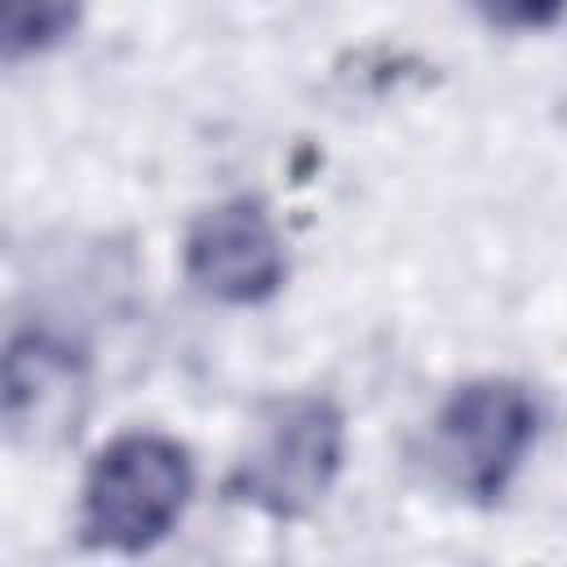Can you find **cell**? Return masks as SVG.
<instances>
[{
	"instance_id": "cell-5",
	"label": "cell",
	"mask_w": 567,
	"mask_h": 567,
	"mask_svg": "<svg viewBox=\"0 0 567 567\" xmlns=\"http://www.w3.org/2000/svg\"><path fill=\"white\" fill-rule=\"evenodd\" d=\"M89 359L49 328H22L4 350V430L13 443L44 447L80 421Z\"/></svg>"
},
{
	"instance_id": "cell-2",
	"label": "cell",
	"mask_w": 567,
	"mask_h": 567,
	"mask_svg": "<svg viewBox=\"0 0 567 567\" xmlns=\"http://www.w3.org/2000/svg\"><path fill=\"white\" fill-rule=\"evenodd\" d=\"M346 461V416L328 394H288L266 408L248 456L230 470L226 496L266 514L301 518L337 483Z\"/></svg>"
},
{
	"instance_id": "cell-3",
	"label": "cell",
	"mask_w": 567,
	"mask_h": 567,
	"mask_svg": "<svg viewBox=\"0 0 567 567\" xmlns=\"http://www.w3.org/2000/svg\"><path fill=\"white\" fill-rule=\"evenodd\" d=\"M536 425L540 412L523 381L474 377L456 385L434 412L430 461L456 496L492 505L523 470L536 443Z\"/></svg>"
},
{
	"instance_id": "cell-1",
	"label": "cell",
	"mask_w": 567,
	"mask_h": 567,
	"mask_svg": "<svg viewBox=\"0 0 567 567\" xmlns=\"http://www.w3.org/2000/svg\"><path fill=\"white\" fill-rule=\"evenodd\" d=\"M195 496V461L186 443L159 430L115 434L80 487V540L115 554L155 549Z\"/></svg>"
},
{
	"instance_id": "cell-4",
	"label": "cell",
	"mask_w": 567,
	"mask_h": 567,
	"mask_svg": "<svg viewBox=\"0 0 567 567\" xmlns=\"http://www.w3.org/2000/svg\"><path fill=\"white\" fill-rule=\"evenodd\" d=\"M186 279L221 306H261L288 279V248L257 195L208 204L182 244Z\"/></svg>"
},
{
	"instance_id": "cell-7",
	"label": "cell",
	"mask_w": 567,
	"mask_h": 567,
	"mask_svg": "<svg viewBox=\"0 0 567 567\" xmlns=\"http://www.w3.org/2000/svg\"><path fill=\"white\" fill-rule=\"evenodd\" d=\"M496 31H545L567 13V0H470Z\"/></svg>"
},
{
	"instance_id": "cell-6",
	"label": "cell",
	"mask_w": 567,
	"mask_h": 567,
	"mask_svg": "<svg viewBox=\"0 0 567 567\" xmlns=\"http://www.w3.org/2000/svg\"><path fill=\"white\" fill-rule=\"evenodd\" d=\"M84 0H0V35L4 58L18 62L27 53H44L75 31Z\"/></svg>"
}]
</instances>
